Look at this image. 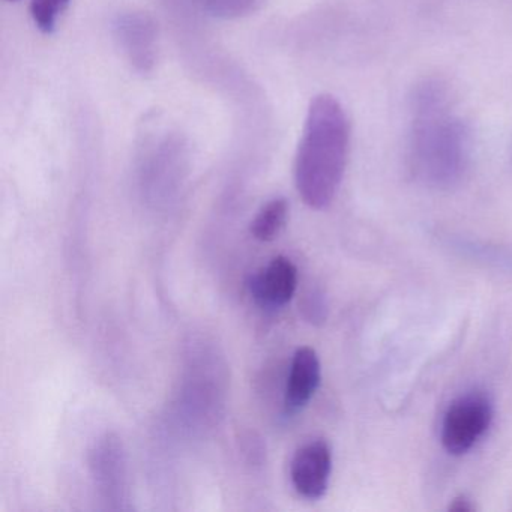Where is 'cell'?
<instances>
[{
	"label": "cell",
	"instance_id": "obj_1",
	"mask_svg": "<svg viewBox=\"0 0 512 512\" xmlns=\"http://www.w3.org/2000/svg\"><path fill=\"white\" fill-rule=\"evenodd\" d=\"M409 157L428 184L449 187L463 178L472 155L469 125L454 112L452 94L440 79H425L410 97Z\"/></svg>",
	"mask_w": 512,
	"mask_h": 512
},
{
	"label": "cell",
	"instance_id": "obj_2",
	"mask_svg": "<svg viewBox=\"0 0 512 512\" xmlns=\"http://www.w3.org/2000/svg\"><path fill=\"white\" fill-rule=\"evenodd\" d=\"M350 124L332 95L314 97L295 158V184L305 205L325 209L337 196L346 170Z\"/></svg>",
	"mask_w": 512,
	"mask_h": 512
},
{
	"label": "cell",
	"instance_id": "obj_3",
	"mask_svg": "<svg viewBox=\"0 0 512 512\" xmlns=\"http://www.w3.org/2000/svg\"><path fill=\"white\" fill-rule=\"evenodd\" d=\"M493 421V404L481 392H469L452 401L442 422V445L451 455L469 452Z\"/></svg>",
	"mask_w": 512,
	"mask_h": 512
},
{
	"label": "cell",
	"instance_id": "obj_4",
	"mask_svg": "<svg viewBox=\"0 0 512 512\" xmlns=\"http://www.w3.org/2000/svg\"><path fill=\"white\" fill-rule=\"evenodd\" d=\"M91 472L95 487L107 506L127 508L128 469L124 446L115 434L101 437L91 451Z\"/></svg>",
	"mask_w": 512,
	"mask_h": 512
},
{
	"label": "cell",
	"instance_id": "obj_5",
	"mask_svg": "<svg viewBox=\"0 0 512 512\" xmlns=\"http://www.w3.org/2000/svg\"><path fill=\"white\" fill-rule=\"evenodd\" d=\"M113 35L127 61L140 73H149L158 59V28L149 14L122 13L113 22Z\"/></svg>",
	"mask_w": 512,
	"mask_h": 512
},
{
	"label": "cell",
	"instance_id": "obj_6",
	"mask_svg": "<svg viewBox=\"0 0 512 512\" xmlns=\"http://www.w3.org/2000/svg\"><path fill=\"white\" fill-rule=\"evenodd\" d=\"M332 452L325 440H314L296 451L290 464L293 487L305 499L317 500L328 490Z\"/></svg>",
	"mask_w": 512,
	"mask_h": 512
},
{
	"label": "cell",
	"instance_id": "obj_7",
	"mask_svg": "<svg viewBox=\"0 0 512 512\" xmlns=\"http://www.w3.org/2000/svg\"><path fill=\"white\" fill-rule=\"evenodd\" d=\"M298 289V269L292 260L278 256L260 269L250 281L253 298L265 308L289 304Z\"/></svg>",
	"mask_w": 512,
	"mask_h": 512
},
{
	"label": "cell",
	"instance_id": "obj_8",
	"mask_svg": "<svg viewBox=\"0 0 512 512\" xmlns=\"http://www.w3.org/2000/svg\"><path fill=\"white\" fill-rule=\"evenodd\" d=\"M322 379V367L316 350L311 347H301L293 355L287 377L284 404L289 413H296L304 409L311 398L316 394Z\"/></svg>",
	"mask_w": 512,
	"mask_h": 512
},
{
	"label": "cell",
	"instance_id": "obj_9",
	"mask_svg": "<svg viewBox=\"0 0 512 512\" xmlns=\"http://www.w3.org/2000/svg\"><path fill=\"white\" fill-rule=\"evenodd\" d=\"M289 209V203L283 197L263 205L251 221V235L260 242H271L277 239L289 220Z\"/></svg>",
	"mask_w": 512,
	"mask_h": 512
},
{
	"label": "cell",
	"instance_id": "obj_10",
	"mask_svg": "<svg viewBox=\"0 0 512 512\" xmlns=\"http://www.w3.org/2000/svg\"><path fill=\"white\" fill-rule=\"evenodd\" d=\"M265 0H194L197 7L218 19L232 20L250 16Z\"/></svg>",
	"mask_w": 512,
	"mask_h": 512
},
{
	"label": "cell",
	"instance_id": "obj_11",
	"mask_svg": "<svg viewBox=\"0 0 512 512\" xmlns=\"http://www.w3.org/2000/svg\"><path fill=\"white\" fill-rule=\"evenodd\" d=\"M71 0H32L31 16L35 26L44 34H52Z\"/></svg>",
	"mask_w": 512,
	"mask_h": 512
},
{
	"label": "cell",
	"instance_id": "obj_12",
	"mask_svg": "<svg viewBox=\"0 0 512 512\" xmlns=\"http://www.w3.org/2000/svg\"><path fill=\"white\" fill-rule=\"evenodd\" d=\"M305 317L310 322L320 323L325 320V304H323L322 295L319 292L310 293L305 298L304 305H302Z\"/></svg>",
	"mask_w": 512,
	"mask_h": 512
},
{
	"label": "cell",
	"instance_id": "obj_13",
	"mask_svg": "<svg viewBox=\"0 0 512 512\" xmlns=\"http://www.w3.org/2000/svg\"><path fill=\"white\" fill-rule=\"evenodd\" d=\"M473 509H475V505L464 496L457 497V499H454V502L449 505V511L454 512H472Z\"/></svg>",
	"mask_w": 512,
	"mask_h": 512
},
{
	"label": "cell",
	"instance_id": "obj_14",
	"mask_svg": "<svg viewBox=\"0 0 512 512\" xmlns=\"http://www.w3.org/2000/svg\"><path fill=\"white\" fill-rule=\"evenodd\" d=\"M7 2H17V0H7Z\"/></svg>",
	"mask_w": 512,
	"mask_h": 512
}]
</instances>
